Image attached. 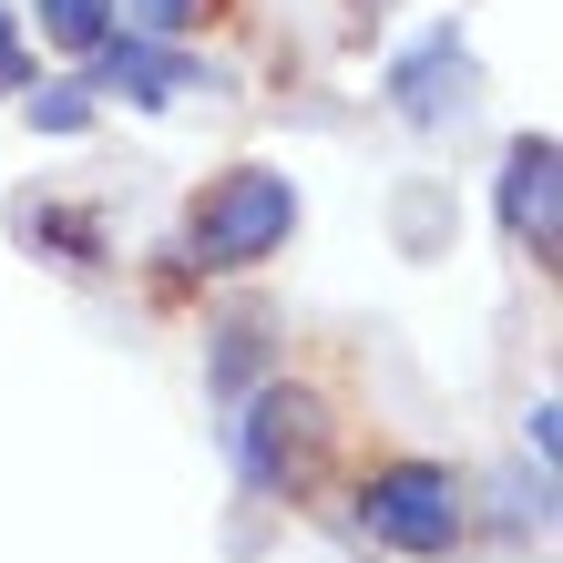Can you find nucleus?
Wrapping results in <instances>:
<instances>
[{"mask_svg": "<svg viewBox=\"0 0 563 563\" xmlns=\"http://www.w3.org/2000/svg\"><path fill=\"white\" fill-rule=\"evenodd\" d=\"M206 11H216V0H134V31H154V42H185Z\"/></svg>", "mask_w": 563, "mask_h": 563, "instance_id": "obj_9", "label": "nucleus"}, {"mask_svg": "<svg viewBox=\"0 0 563 563\" xmlns=\"http://www.w3.org/2000/svg\"><path fill=\"white\" fill-rule=\"evenodd\" d=\"M82 82L92 92H123V103H175V92H195V62L175 42H154V31H103Z\"/></svg>", "mask_w": 563, "mask_h": 563, "instance_id": "obj_5", "label": "nucleus"}, {"mask_svg": "<svg viewBox=\"0 0 563 563\" xmlns=\"http://www.w3.org/2000/svg\"><path fill=\"white\" fill-rule=\"evenodd\" d=\"M287 236H297V185L277 164H225V175L195 195V216H185V267L236 277V267H267Z\"/></svg>", "mask_w": 563, "mask_h": 563, "instance_id": "obj_1", "label": "nucleus"}, {"mask_svg": "<svg viewBox=\"0 0 563 563\" xmlns=\"http://www.w3.org/2000/svg\"><path fill=\"white\" fill-rule=\"evenodd\" d=\"M82 123H92V82L82 73H62V82L31 92V134H82Z\"/></svg>", "mask_w": 563, "mask_h": 563, "instance_id": "obj_7", "label": "nucleus"}, {"mask_svg": "<svg viewBox=\"0 0 563 563\" xmlns=\"http://www.w3.org/2000/svg\"><path fill=\"white\" fill-rule=\"evenodd\" d=\"M42 31H52L62 52H92L113 31V0H42Z\"/></svg>", "mask_w": 563, "mask_h": 563, "instance_id": "obj_8", "label": "nucleus"}, {"mask_svg": "<svg viewBox=\"0 0 563 563\" xmlns=\"http://www.w3.org/2000/svg\"><path fill=\"white\" fill-rule=\"evenodd\" d=\"M503 236L533 256V267L563 246V144L553 134H522L503 154Z\"/></svg>", "mask_w": 563, "mask_h": 563, "instance_id": "obj_4", "label": "nucleus"}, {"mask_svg": "<svg viewBox=\"0 0 563 563\" xmlns=\"http://www.w3.org/2000/svg\"><path fill=\"white\" fill-rule=\"evenodd\" d=\"M0 82H21V11H0Z\"/></svg>", "mask_w": 563, "mask_h": 563, "instance_id": "obj_11", "label": "nucleus"}, {"mask_svg": "<svg viewBox=\"0 0 563 563\" xmlns=\"http://www.w3.org/2000/svg\"><path fill=\"white\" fill-rule=\"evenodd\" d=\"M563 410L553 400H533V410H522V441H533V461H543V472H553V441H563V430H553Z\"/></svg>", "mask_w": 563, "mask_h": 563, "instance_id": "obj_10", "label": "nucleus"}, {"mask_svg": "<svg viewBox=\"0 0 563 563\" xmlns=\"http://www.w3.org/2000/svg\"><path fill=\"white\" fill-rule=\"evenodd\" d=\"M236 461H246L256 492H308L318 461H328V400L297 389V379H267L236 420Z\"/></svg>", "mask_w": 563, "mask_h": 563, "instance_id": "obj_3", "label": "nucleus"}, {"mask_svg": "<svg viewBox=\"0 0 563 563\" xmlns=\"http://www.w3.org/2000/svg\"><path fill=\"white\" fill-rule=\"evenodd\" d=\"M441 73H461V31H430L420 62H400V82H389V92H400V113H410V123H441V113H451Z\"/></svg>", "mask_w": 563, "mask_h": 563, "instance_id": "obj_6", "label": "nucleus"}, {"mask_svg": "<svg viewBox=\"0 0 563 563\" xmlns=\"http://www.w3.org/2000/svg\"><path fill=\"white\" fill-rule=\"evenodd\" d=\"M358 522H369V543L389 553H410V563H441L461 543V482H451V461H369V482H358Z\"/></svg>", "mask_w": 563, "mask_h": 563, "instance_id": "obj_2", "label": "nucleus"}]
</instances>
